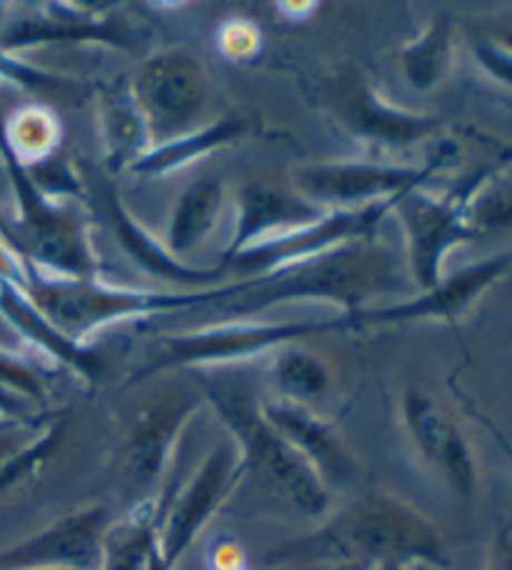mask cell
Returning <instances> with one entry per match:
<instances>
[{
  "label": "cell",
  "instance_id": "obj_12",
  "mask_svg": "<svg viewBox=\"0 0 512 570\" xmlns=\"http://www.w3.org/2000/svg\"><path fill=\"white\" fill-rule=\"evenodd\" d=\"M395 200L375 203V206L357 210H327L321 220L293 230L288 236L265 240L260 246L235 253V256H223L220 268L223 273L240 276L238 281H250L268 276V273L291 266V263L323 256V253L345 246L351 240L371 238L393 213Z\"/></svg>",
  "mask_w": 512,
  "mask_h": 570
},
{
  "label": "cell",
  "instance_id": "obj_11",
  "mask_svg": "<svg viewBox=\"0 0 512 570\" xmlns=\"http://www.w3.org/2000/svg\"><path fill=\"white\" fill-rule=\"evenodd\" d=\"M245 471L238 448L233 441L223 443L205 455L196 475L180 488L173 501L160 498L158 551L163 563L176 570L183 556L198 541L220 508L228 503L235 488L240 485Z\"/></svg>",
  "mask_w": 512,
  "mask_h": 570
},
{
  "label": "cell",
  "instance_id": "obj_33",
  "mask_svg": "<svg viewBox=\"0 0 512 570\" xmlns=\"http://www.w3.org/2000/svg\"><path fill=\"white\" fill-rule=\"evenodd\" d=\"M215 46H218L223 58L245 63V60H255L263 53V30L248 18H230L218 28Z\"/></svg>",
  "mask_w": 512,
  "mask_h": 570
},
{
  "label": "cell",
  "instance_id": "obj_27",
  "mask_svg": "<svg viewBox=\"0 0 512 570\" xmlns=\"http://www.w3.org/2000/svg\"><path fill=\"white\" fill-rule=\"evenodd\" d=\"M63 138V126L53 106L33 100L16 108L6 120H0V142L13 153L18 163H33L56 156Z\"/></svg>",
  "mask_w": 512,
  "mask_h": 570
},
{
  "label": "cell",
  "instance_id": "obj_41",
  "mask_svg": "<svg viewBox=\"0 0 512 570\" xmlns=\"http://www.w3.org/2000/svg\"><path fill=\"white\" fill-rule=\"evenodd\" d=\"M407 570H437V568H433V566H413V568H407Z\"/></svg>",
  "mask_w": 512,
  "mask_h": 570
},
{
  "label": "cell",
  "instance_id": "obj_13",
  "mask_svg": "<svg viewBox=\"0 0 512 570\" xmlns=\"http://www.w3.org/2000/svg\"><path fill=\"white\" fill-rule=\"evenodd\" d=\"M393 216H397L405 233L407 271L415 291H430L443 281V266L450 250L480 236L465 220L463 206L443 193L430 196L423 188H413L395 200Z\"/></svg>",
  "mask_w": 512,
  "mask_h": 570
},
{
  "label": "cell",
  "instance_id": "obj_38",
  "mask_svg": "<svg viewBox=\"0 0 512 570\" xmlns=\"http://www.w3.org/2000/svg\"><path fill=\"white\" fill-rule=\"evenodd\" d=\"M493 570H512V528H503L498 533Z\"/></svg>",
  "mask_w": 512,
  "mask_h": 570
},
{
  "label": "cell",
  "instance_id": "obj_31",
  "mask_svg": "<svg viewBox=\"0 0 512 570\" xmlns=\"http://www.w3.org/2000/svg\"><path fill=\"white\" fill-rule=\"evenodd\" d=\"M28 178L33 180V186L40 190V196L48 198L50 203L66 206V200H83V180H80L73 163L66 156H50L33 166H23Z\"/></svg>",
  "mask_w": 512,
  "mask_h": 570
},
{
  "label": "cell",
  "instance_id": "obj_9",
  "mask_svg": "<svg viewBox=\"0 0 512 570\" xmlns=\"http://www.w3.org/2000/svg\"><path fill=\"white\" fill-rule=\"evenodd\" d=\"M130 90L146 118L152 148L205 126L210 80L200 58L190 50L170 48L146 58L130 78Z\"/></svg>",
  "mask_w": 512,
  "mask_h": 570
},
{
  "label": "cell",
  "instance_id": "obj_39",
  "mask_svg": "<svg viewBox=\"0 0 512 570\" xmlns=\"http://www.w3.org/2000/svg\"><path fill=\"white\" fill-rule=\"evenodd\" d=\"M288 20H305L317 10V3H278L275 6Z\"/></svg>",
  "mask_w": 512,
  "mask_h": 570
},
{
  "label": "cell",
  "instance_id": "obj_37",
  "mask_svg": "<svg viewBox=\"0 0 512 570\" xmlns=\"http://www.w3.org/2000/svg\"><path fill=\"white\" fill-rule=\"evenodd\" d=\"M245 568L240 548L235 543H223L213 556V570H238Z\"/></svg>",
  "mask_w": 512,
  "mask_h": 570
},
{
  "label": "cell",
  "instance_id": "obj_10",
  "mask_svg": "<svg viewBox=\"0 0 512 570\" xmlns=\"http://www.w3.org/2000/svg\"><path fill=\"white\" fill-rule=\"evenodd\" d=\"M447 142H440L435 158L427 166H395L391 160L353 158L323 160L293 168L291 188L323 210H357L401 198L403 193L423 188L427 178L445 166Z\"/></svg>",
  "mask_w": 512,
  "mask_h": 570
},
{
  "label": "cell",
  "instance_id": "obj_26",
  "mask_svg": "<svg viewBox=\"0 0 512 570\" xmlns=\"http://www.w3.org/2000/svg\"><path fill=\"white\" fill-rule=\"evenodd\" d=\"M397 58L410 88L417 94L437 88L453 66V20L447 13L435 16L415 38L407 40Z\"/></svg>",
  "mask_w": 512,
  "mask_h": 570
},
{
  "label": "cell",
  "instance_id": "obj_20",
  "mask_svg": "<svg viewBox=\"0 0 512 570\" xmlns=\"http://www.w3.org/2000/svg\"><path fill=\"white\" fill-rule=\"evenodd\" d=\"M0 315L13 325L20 338L28 341L43 358L58 363L60 368L76 373L86 385H98L106 375V358L93 345H78L66 338L43 313L36 308V303L28 298V293L16 281L0 276Z\"/></svg>",
  "mask_w": 512,
  "mask_h": 570
},
{
  "label": "cell",
  "instance_id": "obj_5",
  "mask_svg": "<svg viewBox=\"0 0 512 570\" xmlns=\"http://www.w3.org/2000/svg\"><path fill=\"white\" fill-rule=\"evenodd\" d=\"M351 331V321H250L235 318L228 323L205 325L198 331L173 333L152 345L148 361L130 373L126 385H136L168 371H198L218 368L240 361L258 358L263 353L278 351L283 345H295L303 338L325 333Z\"/></svg>",
  "mask_w": 512,
  "mask_h": 570
},
{
  "label": "cell",
  "instance_id": "obj_21",
  "mask_svg": "<svg viewBox=\"0 0 512 570\" xmlns=\"http://www.w3.org/2000/svg\"><path fill=\"white\" fill-rule=\"evenodd\" d=\"M106 210L110 218V226L116 230L118 243L126 250V256L140 266L146 273L163 281H173L178 285H196V291L215 288L213 283H218L225 273L223 268H196L188 266L186 261H178L170 256L163 246V240H156L150 236L148 228H142L140 223L132 218L126 203L120 200V193L108 186L106 188ZM220 285V283H218Z\"/></svg>",
  "mask_w": 512,
  "mask_h": 570
},
{
  "label": "cell",
  "instance_id": "obj_8",
  "mask_svg": "<svg viewBox=\"0 0 512 570\" xmlns=\"http://www.w3.org/2000/svg\"><path fill=\"white\" fill-rule=\"evenodd\" d=\"M0 28V50L20 56L50 46H106L138 53L142 33L130 26L116 3H28Z\"/></svg>",
  "mask_w": 512,
  "mask_h": 570
},
{
  "label": "cell",
  "instance_id": "obj_34",
  "mask_svg": "<svg viewBox=\"0 0 512 570\" xmlns=\"http://www.w3.org/2000/svg\"><path fill=\"white\" fill-rule=\"evenodd\" d=\"M0 385L20 393L30 403H36L38 409H43L46 403L43 371L30 361L20 358L16 353H8L3 348H0Z\"/></svg>",
  "mask_w": 512,
  "mask_h": 570
},
{
  "label": "cell",
  "instance_id": "obj_6",
  "mask_svg": "<svg viewBox=\"0 0 512 570\" xmlns=\"http://www.w3.org/2000/svg\"><path fill=\"white\" fill-rule=\"evenodd\" d=\"M0 160L16 200L13 223L10 226L0 223V236L26 261L48 273L78 278L98 276L100 261L90 243L88 223L68 206H58L40 196L23 163H18L3 142H0Z\"/></svg>",
  "mask_w": 512,
  "mask_h": 570
},
{
  "label": "cell",
  "instance_id": "obj_2",
  "mask_svg": "<svg viewBox=\"0 0 512 570\" xmlns=\"http://www.w3.org/2000/svg\"><path fill=\"white\" fill-rule=\"evenodd\" d=\"M415 293L407 263L385 240L371 236L245 281L240 293L223 301L218 311L233 318H253L275 305L317 301L337 305L343 318L353 321L357 313L371 311L375 301L401 303Z\"/></svg>",
  "mask_w": 512,
  "mask_h": 570
},
{
  "label": "cell",
  "instance_id": "obj_35",
  "mask_svg": "<svg viewBox=\"0 0 512 570\" xmlns=\"http://www.w3.org/2000/svg\"><path fill=\"white\" fill-rule=\"evenodd\" d=\"M473 58L495 83L512 88V40L483 36L473 40Z\"/></svg>",
  "mask_w": 512,
  "mask_h": 570
},
{
  "label": "cell",
  "instance_id": "obj_28",
  "mask_svg": "<svg viewBox=\"0 0 512 570\" xmlns=\"http://www.w3.org/2000/svg\"><path fill=\"white\" fill-rule=\"evenodd\" d=\"M331 368L315 353L301 348V345H283L275 351L270 365V383L278 391L280 401L303 403L321 399L331 389Z\"/></svg>",
  "mask_w": 512,
  "mask_h": 570
},
{
  "label": "cell",
  "instance_id": "obj_40",
  "mask_svg": "<svg viewBox=\"0 0 512 570\" xmlns=\"http://www.w3.org/2000/svg\"><path fill=\"white\" fill-rule=\"evenodd\" d=\"M146 570H170L166 563H163L160 551H158V543H156V548H152V551H150V558H148V566H146Z\"/></svg>",
  "mask_w": 512,
  "mask_h": 570
},
{
  "label": "cell",
  "instance_id": "obj_32",
  "mask_svg": "<svg viewBox=\"0 0 512 570\" xmlns=\"http://www.w3.org/2000/svg\"><path fill=\"white\" fill-rule=\"evenodd\" d=\"M0 80L26 90V94H33L36 98L66 96L68 90L73 88V83H70L68 78L28 63V60L20 56L3 53V50H0Z\"/></svg>",
  "mask_w": 512,
  "mask_h": 570
},
{
  "label": "cell",
  "instance_id": "obj_1",
  "mask_svg": "<svg viewBox=\"0 0 512 570\" xmlns=\"http://www.w3.org/2000/svg\"><path fill=\"white\" fill-rule=\"evenodd\" d=\"M335 566L351 570H407L447 566L443 533L403 498L385 491L357 495L317 531L265 553V566Z\"/></svg>",
  "mask_w": 512,
  "mask_h": 570
},
{
  "label": "cell",
  "instance_id": "obj_17",
  "mask_svg": "<svg viewBox=\"0 0 512 570\" xmlns=\"http://www.w3.org/2000/svg\"><path fill=\"white\" fill-rule=\"evenodd\" d=\"M108 525L106 505L68 513L23 543L0 551V570H96Z\"/></svg>",
  "mask_w": 512,
  "mask_h": 570
},
{
  "label": "cell",
  "instance_id": "obj_7",
  "mask_svg": "<svg viewBox=\"0 0 512 570\" xmlns=\"http://www.w3.org/2000/svg\"><path fill=\"white\" fill-rule=\"evenodd\" d=\"M315 104L373 160H387L393 153L437 138L443 130L437 116L391 104L355 66L335 68L317 80Z\"/></svg>",
  "mask_w": 512,
  "mask_h": 570
},
{
  "label": "cell",
  "instance_id": "obj_22",
  "mask_svg": "<svg viewBox=\"0 0 512 570\" xmlns=\"http://www.w3.org/2000/svg\"><path fill=\"white\" fill-rule=\"evenodd\" d=\"M98 124L110 173L132 170L152 150L150 134L132 98L130 80L116 78L98 88Z\"/></svg>",
  "mask_w": 512,
  "mask_h": 570
},
{
  "label": "cell",
  "instance_id": "obj_16",
  "mask_svg": "<svg viewBox=\"0 0 512 570\" xmlns=\"http://www.w3.org/2000/svg\"><path fill=\"white\" fill-rule=\"evenodd\" d=\"M403 425L417 455L443 478L450 491L470 498L477 485V463L465 433L420 385H407L401 401Z\"/></svg>",
  "mask_w": 512,
  "mask_h": 570
},
{
  "label": "cell",
  "instance_id": "obj_19",
  "mask_svg": "<svg viewBox=\"0 0 512 570\" xmlns=\"http://www.w3.org/2000/svg\"><path fill=\"white\" fill-rule=\"evenodd\" d=\"M327 210L305 200L293 188L268 186V183H248L238 190V223L233 240L223 256H235L265 240L288 236L311 223L321 220Z\"/></svg>",
  "mask_w": 512,
  "mask_h": 570
},
{
  "label": "cell",
  "instance_id": "obj_25",
  "mask_svg": "<svg viewBox=\"0 0 512 570\" xmlns=\"http://www.w3.org/2000/svg\"><path fill=\"white\" fill-rule=\"evenodd\" d=\"M245 134H248V120L240 116H225L188 136L166 142V146L152 148L130 173H136V176H168V173L186 168L215 150L233 146V142L243 140Z\"/></svg>",
  "mask_w": 512,
  "mask_h": 570
},
{
  "label": "cell",
  "instance_id": "obj_23",
  "mask_svg": "<svg viewBox=\"0 0 512 570\" xmlns=\"http://www.w3.org/2000/svg\"><path fill=\"white\" fill-rule=\"evenodd\" d=\"M225 200V183L220 178L205 176L180 193L178 203L173 206L166 238L163 246L183 261L190 250H196L200 243L210 236V230L218 223L220 208Z\"/></svg>",
  "mask_w": 512,
  "mask_h": 570
},
{
  "label": "cell",
  "instance_id": "obj_36",
  "mask_svg": "<svg viewBox=\"0 0 512 570\" xmlns=\"http://www.w3.org/2000/svg\"><path fill=\"white\" fill-rule=\"evenodd\" d=\"M46 413L43 409H38L36 403H30L23 395L6 389L0 385V423H20V421H30L36 415Z\"/></svg>",
  "mask_w": 512,
  "mask_h": 570
},
{
  "label": "cell",
  "instance_id": "obj_3",
  "mask_svg": "<svg viewBox=\"0 0 512 570\" xmlns=\"http://www.w3.org/2000/svg\"><path fill=\"white\" fill-rule=\"evenodd\" d=\"M16 281L36 303V308L56 325V328L78 345H90V338L110 323L148 318V315L200 308V305H220L238 295L245 281H233L203 291H132L112 288L98 276L78 278L48 273L20 256Z\"/></svg>",
  "mask_w": 512,
  "mask_h": 570
},
{
  "label": "cell",
  "instance_id": "obj_30",
  "mask_svg": "<svg viewBox=\"0 0 512 570\" xmlns=\"http://www.w3.org/2000/svg\"><path fill=\"white\" fill-rule=\"evenodd\" d=\"M465 220L480 238L490 230L512 226V188L498 176V170L467 198Z\"/></svg>",
  "mask_w": 512,
  "mask_h": 570
},
{
  "label": "cell",
  "instance_id": "obj_18",
  "mask_svg": "<svg viewBox=\"0 0 512 570\" xmlns=\"http://www.w3.org/2000/svg\"><path fill=\"white\" fill-rule=\"evenodd\" d=\"M260 409L265 421L321 475L327 491L333 485H351L355 481L357 463L333 421L323 419L303 403L280 399L260 401Z\"/></svg>",
  "mask_w": 512,
  "mask_h": 570
},
{
  "label": "cell",
  "instance_id": "obj_24",
  "mask_svg": "<svg viewBox=\"0 0 512 570\" xmlns=\"http://www.w3.org/2000/svg\"><path fill=\"white\" fill-rule=\"evenodd\" d=\"M160 498H142L132 511L108 525L96 570H146L158 543Z\"/></svg>",
  "mask_w": 512,
  "mask_h": 570
},
{
  "label": "cell",
  "instance_id": "obj_14",
  "mask_svg": "<svg viewBox=\"0 0 512 570\" xmlns=\"http://www.w3.org/2000/svg\"><path fill=\"white\" fill-rule=\"evenodd\" d=\"M512 268V253H498L473 266L455 271L453 276H443L435 288L420 291L410 298L377 305V308L357 313L351 321V331L363 328H383V325H407V323H447L455 325L473 311V305L483 295L503 281Z\"/></svg>",
  "mask_w": 512,
  "mask_h": 570
},
{
  "label": "cell",
  "instance_id": "obj_42",
  "mask_svg": "<svg viewBox=\"0 0 512 570\" xmlns=\"http://www.w3.org/2000/svg\"><path fill=\"white\" fill-rule=\"evenodd\" d=\"M238 570H248V568H238Z\"/></svg>",
  "mask_w": 512,
  "mask_h": 570
},
{
  "label": "cell",
  "instance_id": "obj_4",
  "mask_svg": "<svg viewBox=\"0 0 512 570\" xmlns=\"http://www.w3.org/2000/svg\"><path fill=\"white\" fill-rule=\"evenodd\" d=\"M203 401L220 415L230 441L238 448L245 475L278 495L307 518H323L331 508V491L295 448L265 421L260 401L235 383L200 379Z\"/></svg>",
  "mask_w": 512,
  "mask_h": 570
},
{
  "label": "cell",
  "instance_id": "obj_29",
  "mask_svg": "<svg viewBox=\"0 0 512 570\" xmlns=\"http://www.w3.org/2000/svg\"><path fill=\"white\" fill-rule=\"evenodd\" d=\"M66 438V415L63 413H50V419L43 423V428L30 438V441L13 453L8 461L0 465V495L13 491L16 485L36 478L43 465L56 455V451Z\"/></svg>",
  "mask_w": 512,
  "mask_h": 570
},
{
  "label": "cell",
  "instance_id": "obj_15",
  "mask_svg": "<svg viewBox=\"0 0 512 570\" xmlns=\"http://www.w3.org/2000/svg\"><path fill=\"white\" fill-rule=\"evenodd\" d=\"M205 401L196 395L160 399L136 413L120 445V463L136 491L150 493L166 478L180 438Z\"/></svg>",
  "mask_w": 512,
  "mask_h": 570
}]
</instances>
